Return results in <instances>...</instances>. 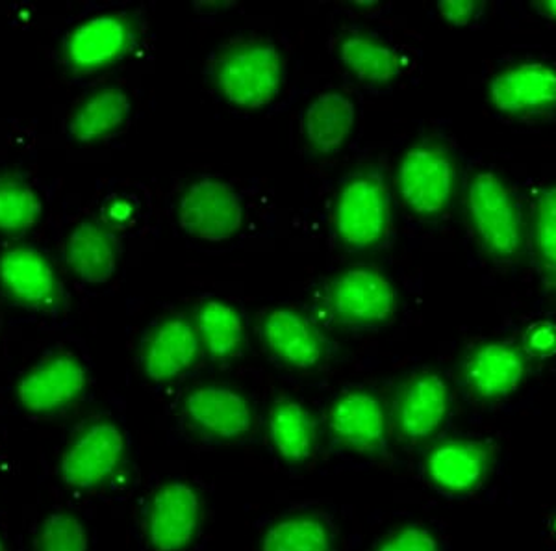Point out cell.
<instances>
[{
	"label": "cell",
	"instance_id": "obj_1",
	"mask_svg": "<svg viewBox=\"0 0 556 551\" xmlns=\"http://www.w3.org/2000/svg\"><path fill=\"white\" fill-rule=\"evenodd\" d=\"M397 306V296L382 273L353 267L327 280L314 298V317L348 329L384 324Z\"/></svg>",
	"mask_w": 556,
	"mask_h": 551
},
{
	"label": "cell",
	"instance_id": "obj_2",
	"mask_svg": "<svg viewBox=\"0 0 556 551\" xmlns=\"http://www.w3.org/2000/svg\"><path fill=\"white\" fill-rule=\"evenodd\" d=\"M212 78L228 102L240 109H262L282 84V57L267 41L243 39L219 52Z\"/></svg>",
	"mask_w": 556,
	"mask_h": 551
},
{
	"label": "cell",
	"instance_id": "obj_3",
	"mask_svg": "<svg viewBox=\"0 0 556 551\" xmlns=\"http://www.w3.org/2000/svg\"><path fill=\"white\" fill-rule=\"evenodd\" d=\"M390 196L384 175L364 167L343 184L334 209L338 238L351 249H369L384 240L390 228Z\"/></svg>",
	"mask_w": 556,
	"mask_h": 551
},
{
	"label": "cell",
	"instance_id": "obj_4",
	"mask_svg": "<svg viewBox=\"0 0 556 551\" xmlns=\"http://www.w3.org/2000/svg\"><path fill=\"white\" fill-rule=\"evenodd\" d=\"M468 210L475 233L497 259H513L523 243V225L518 204L505 183L493 173L473 178L468 191Z\"/></svg>",
	"mask_w": 556,
	"mask_h": 551
},
{
	"label": "cell",
	"instance_id": "obj_5",
	"mask_svg": "<svg viewBox=\"0 0 556 551\" xmlns=\"http://www.w3.org/2000/svg\"><path fill=\"white\" fill-rule=\"evenodd\" d=\"M399 191L416 214L438 216L455 191L456 172L450 152L440 143L412 147L399 165Z\"/></svg>",
	"mask_w": 556,
	"mask_h": 551
},
{
	"label": "cell",
	"instance_id": "obj_6",
	"mask_svg": "<svg viewBox=\"0 0 556 551\" xmlns=\"http://www.w3.org/2000/svg\"><path fill=\"white\" fill-rule=\"evenodd\" d=\"M178 217L190 235L203 240L222 241L240 230L243 209L230 186L215 178H204L184 193Z\"/></svg>",
	"mask_w": 556,
	"mask_h": 551
},
{
	"label": "cell",
	"instance_id": "obj_7",
	"mask_svg": "<svg viewBox=\"0 0 556 551\" xmlns=\"http://www.w3.org/2000/svg\"><path fill=\"white\" fill-rule=\"evenodd\" d=\"M138 25L128 15H101L78 26L65 43V62L75 73H91L132 51Z\"/></svg>",
	"mask_w": 556,
	"mask_h": 551
},
{
	"label": "cell",
	"instance_id": "obj_8",
	"mask_svg": "<svg viewBox=\"0 0 556 551\" xmlns=\"http://www.w3.org/2000/svg\"><path fill=\"white\" fill-rule=\"evenodd\" d=\"M125 453V440L110 422H97L76 435L62 459V476L78 488L101 485L114 474Z\"/></svg>",
	"mask_w": 556,
	"mask_h": 551
},
{
	"label": "cell",
	"instance_id": "obj_9",
	"mask_svg": "<svg viewBox=\"0 0 556 551\" xmlns=\"http://www.w3.org/2000/svg\"><path fill=\"white\" fill-rule=\"evenodd\" d=\"M450 411V390L437 374H417L405 380L393 400V424L412 442L437 431Z\"/></svg>",
	"mask_w": 556,
	"mask_h": 551
},
{
	"label": "cell",
	"instance_id": "obj_10",
	"mask_svg": "<svg viewBox=\"0 0 556 551\" xmlns=\"http://www.w3.org/2000/svg\"><path fill=\"white\" fill-rule=\"evenodd\" d=\"M0 283L10 298L38 311H60L64 288L49 262L34 249L13 248L0 259Z\"/></svg>",
	"mask_w": 556,
	"mask_h": 551
},
{
	"label": "cell",
	"instance_id": "obj_11",
	"mask_svg": "<svg viewBox=\"0 0 556 551\" xmlns=\"http://www.w3.org/2000/svg\"><path fill=\"white\" fill-rule=\"evenodd\" d=\"M199 498L193 488L172 483L160 488L147 514V531L159 551H178L190 544L199 526Z\"/></svg>",
	"mask_w": 556,
	"mask_h": 551
},
{
	"label": "cell",
	"instance_id": "obj_12",
	"mask_svg": "<svg viewBox=\"0 0 556 551\" xmlns=\"http://www.w3.org/2000/svg\"><path fill=\"white\" fill-rule=\"evenodd\" d=\"M490 99L505 114H544L556 107V71L544 64L510 67L493 78Z\"/></svg>",
	"mask_w": 556,
	"mask_h": 551
},
{
	"label": "cell",
	"instance_id": "obj_13",
	"mask_svg": "<svg viewBox=\"0 0 556 551\" xmlns=\"http://www.w3.org/2000/svg\"><path fill=\"white\" fill-rule=\"evenodd\" d=\"M86 380V370L75 356L54 355L23 377L17 393L28 411L52 412L75 401Z\"/></svg>",
	"mask_w": 556,
	"mask_h": 551
},
{
	"label": "cell",
	"instance_id": "obj_14",
	"mask_svg": "<svg viewBox=\"0 0 556 551\" xmlns=\"http://www.w3.org/2000/svg\"><path fill=\"white\" fill-rule=\"evenodd\" d=\"M527 362L510 343L488 342L471 349L464 362V380L481 400H500L519 387Z\"/></svg>",
	"mask_w": 556,
	"mask_h": 551
},
{
	"label": "cell",
	"instance_id": "obj_15",
	"mask_svg": "<svg viewBox=\"0 0 556 551\" xmlns=\"http://www.w3.org/2000/svg\"><path fill=\"white\" fill-rule=\"evenodd\" d=\"M267 348L291 366L312 367L321 361L329 342L312 320L288 309L267 312L262 320Z\"/></svg>",
	"mask_w": 556,
	"mask_h": 551
},
{
	"label": "cell",
	"instance_id": "obj_16",
	"mask_svg": "<svg viewBox=\"0 0 556 551\" xmlns=\"http://www.w3.org/2000/svg\"><path fill=\"white\" fill-rule=\"evenodd\" d=\"M201 336L186 317H169L152 329L143 343V367L154 380H169L186 372L201 353Z\"/></svg>",
	"mask_w": 556,
	"mask_h": 551
},
{
	"label": "cell",
	"instance_id": "obj_17",
	"mask_svg": "<svg viewBox=\"0 0 556 551\" xmlns=\"http://www.w3.org/2000/svg\"><path fill=\"white\" fill-rule=\"evenodd\" d=\"M330 429L349 450L382 453L386 448V416L371 393L349 392L336 401L330 412Z\"/></svg>",
	"mask_w": 556,
	"mask_h": 551
},
{
	"label": "cell",
	"instance_id": "obj_18",
	"mask_svg": "<svg viewBox=\"0 0 556 551\" xmlns=\"http://www.w3.org/2000/svg\"><path fill=\"white\" fill-rule=\"evenodd\" d=\"M184 409L201 431L219 438L240 437L253 422L245 398L228 388H197L184 401Z\"/></svg>",
	"mask_w": 556,
	"mask_h": 551
},
{
	"label": "cell",
	"instance_id": "obj_19",
	"mask_svg": "<svg viewBox=\"0 0 556 551\" xmlns=\"http://www.w3.org/2000/svg\"><path fill=\"white\" fill-rule=\"evenodd\" d=\"M492 459L488 442L451 440L430 453L429 474L445 490L468 492L484 479Z\"/></svg>",
	"mask_w": 556,
	"mask_h": 551
},
{
	"label": "cell",
	"instance_id": "obj_20",
	"mask_svg": "<svg viewBox=\"0 0 556 551\" xmlns=\"http://www.w3.org/2000/svg\"><path fill=\"white\" fill-rule=\"evenodd\" d=\"M67 262L80 279L104 283L117 266V236L101 223H83L67 241Z\"/></svg>",
	"mask_w": 556,
	"mask_h": 551
},
{
	"label": "cell",
	"instance_id": "obj_21",
	"mask_svg": "<svg viewBox=\"0 0 556 551\" xmlns=\"http://www.w3.org/2000/svg\"><path fill=\"white\" fill-rule=\"evenodd\" d=\"M354 104L340 91L317 97L304 114V136L317 154H332L348 141L354 128Z\"/></svg>",
	"mask_w": 556,
	"mask_h": 551
},
{
	"label": "cell",
	"instance_id": "obj_22",
	"mask_svg": "<svg viewBox=\"0 0 556 551\" xmlns=\"http://www.w3.org/2000/svg\"><path fill=\"white\" fill-rule=\"evenodd\" d=\"M340 57L354 75L371 84L392 83L405 65V58L369 34H348L340 41Z\"/></svg>",
	"mask_w": 556,
	"mask_h": 551
},
{
	"label": "cell",
	"instance_id": "obj_23",
	"mask_svg": "<svg viewBox=\"0 0 556 551\" xmlns=\"http://www.w3.org/2000/svg\"><path fill=\"white\" fill-rule=\"evenodd\" d=\"M128 112L130 101L121 89H101L76 110L71 120V133L80 141L102 140L125 123Z\"/></svg>",
	"mask_w": 556,
	"mask_h": 551
},
{
	"label": "cell",
	"instance_id": "obj_24",
	"mask_svg": "<svg viewBox=\"0 0 556 551\" xmlns=\"http://www.w3.org/2000/svg\"><path fill=\"white\" fill-rule=\"evenodd\" d=\"M271 437L286 461L299 463L312 453L316 422L298 401L278 400L271 412Z\"/></svg>",
	"mask_w": 556,
	"mask_h": 551
},
{
	"label": "cell",
	"instance_id": "obj_25",
	"mask_svg": "<svg viewBox=\"0 0 556 551\" xmlns=\"http://www.w3.org/2000/svg\"><path fill=\"white\" fill-rule=\"evenodd\" d=\"M197 333L210 356L225 361L235 356L243 346V324L238 312L222 303L206 301L197 312Z\"/></svg>",
	"mask_w": 556,
	"mask_h": 551
},
{
	"label": "cell",
	"instance_id": "obj_26",
	"mask_svg": "<svg viewBox=\"0 0 556 551\" xmlns=\"http://www.w3.org/2000/svg\"><path fill=\"white\" fill-rule=\"evenodd\" d=\"M41 216V203L30 186L17 175L0 177V230L20 233Z\"/></svg>",
	"mask_w": 556,
	"mask_h": 551
},
{
	"label": "cell",
	"instance_id": "obj_27",
	"mask_svg": "<svg viewBox=\"0 0 556 551\" xmlns=\"http://www.w3.org/2000/svg\"><path fill=\"white\" fill-rule=\"evenodd\" d=\"M264 551H330L329 531L312 516L285 519L267 533Z\"/></svg>",
	"mask_w": 556,
	"mask_h": 551
},
{
	"label": "cell",
	"instance_id": "obj_28",
	"mask_svg": "<svg viewBox=\"0 0 556 551\" xmlns=\"http://www.w3.org/2000/svg\"><path fill=\"white\" fill-rule=\"evenodd\" d=\"M88 539L83 524L71 514H54L45 522L38 537V551H86Z\"/></svg>",
	"mask_w": 556,
	"mask_h": 551
},
{
	"label": "cell",
	"instance_id": "obj_29",
	"mask_svg": "<svg viewBox=\"0 0 556 551\" xmlns=\"http://www.w3.org/2000/svg\"><path fill=\"white\" fill-rule=\"evenodd\" d=\"M536 243L540 256L551 270L556 264V186L538 197Z\"/></svg>",
	"mask_w": 556,
	"mask_h": 551
},
{
	"label": "cell",
	"instance_id": "obj_30",
	"mask_svg": "<svg viewBox=\"0 0 556 551\" xmlns=\"http://www.w3.org/2000/svg\"><path fill=\"white\" fill-rule=\"evenodd\" d=\"M379 551H438L437 540L419 527H406L386 540Z\"/></svg>",
	"mask_w": 556,
	"mask_h": 551
},
{
	"label": "cell",
	"instance_id": "obj_31",
	"mask_svg": "<svg viewBox=\"0 0 556 551\" xmlns=\"http://www.w3.org/2000/svg\"><path fill=\"white\" fill-rule=\"evenodd\" d=\"M438 10L447 23L460 26L473 20L481 10V4L471 2V0H443L438 4Z\"/></svg>",
	"mask_w": 556,
	"mask_h": 551
},
{
	"label": "cell",
	"instance_id": "obj_32",
	"mask_svg": "<svg viewBox=\"0 0 556 551\" xmlns=\"http://www.w3.org/2000/svg\"><path fill=\"white\" fill-rule=\"evenodd\" d=\"M529 346L540 355H551L556 349V330L551 325L534 327L529 335Z\"/></svg>",
	"mask_w": 556,
	"mask_h": 551
},
{
	"label": "cell",
	"instance_id": "obj_33",
	"mask_svg": "<svg viewBox=\"0 0 556 551\" xmlns=\"http://www.w3.org/2000/svg\"><path fill=\"white\" fill-rule=\"evenodd\" d=\"M538 10H542L545 15H549L551 20L556 21V0H545V2H538Z\"/></svg>",
	"mask_w": 556,
	"mask_h": 551
},
{
	"label": "cell",
	"instance_id": "obj_34",
	"mask_svg": "<svg viewBox=\"0 0 556 551\" xmlns=\"http://www.w3.org/2000/svg\"><path fill=\"white\" fill-rule=\"evenodd\" d=\"M551 273H553V275H555V277H556V264H555V266L551 267Z\"/></svg>",
	"mask_w": 556,
	"mask_h": 551
},
{
	"label": "cell",
	"instance_id": "obj_35",
	"mask_svg": "<svg viewBox=\"0 0 556 551\" xmlns=\"http://www.w3.org/2000/svg\"><path fill=\"white\" fill-rule=\"evenodd\" d=\"M0 551H4V546H2V542H0Z\"/></svg>",
	"mask_w": 556,
	"mask_h": 551
}]
</instances>
